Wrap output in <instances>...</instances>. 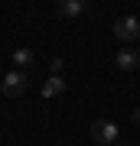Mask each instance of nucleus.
I'll return each mask as SVG.
<instances>
[{"mask_svg": "<svg viewBox=\"0 0 140 146\" xmlns=\"http://www.w3.org/2000/svg\"><path fill=\"white\" fill-rule=\"evenodd\" d=\"M33 62H36V55H33V49H13V65L20 68V72H26Z\"/></svg>", "mask_w": 140, "mask_h": 146, "instance_id": "0eeeda50", "label": "nucleus"}, {"mask_svg": "<svg viewBox=\"0 0 140 146\" xmlns=\"http://www.w3.org/2000/svg\"><path fill=\"white\" fill-rule=\"evenodd\" d=\"M114 36H117L121 42L140 39V20H137V16H121V20L114 23Z\"/></svg>", "mask_w": 140, "mask_h": 146, "instance_id": "f03ea898", "label": "nucleus"}, {"mask_svg": "<svg viewBox=\"0 0 140 146\" xmlns=\"http://www.w3.org/2000/svg\"><path fill=\"white\" fill-rule=\"evenodd\" d=\"M91 140L98 143V146L117 143V127L111 123V120H94V123H91Z\"/></svg>", "mask_w": 140, "mask_h": 146, "instance_id": "f257e3e1", "label": "nucleus"}, {"mask_svg": "<svg viewBox=\"0 0 140 146\" xmlns=\"http://www.w3.org/2000/svg\"><path fill=\"white\" fill-rule=\"evenodd\" d=\"M134 123H140V107H137V110H134Z\"/></svg>", "mask_w": 140, "mask_h": 146, "instance_id": "6e6552de", "label": "nucleus"}, {"mask_svg": "<svg viewBox=\"0 0 140 146\" xmlns=\"http://www.w3.org/2000/svg\"><path fill=\"white\" fill-rule=\"evenodd\" d=\"M114 62L121 72H134V68L140 65V49H121V52L114 55Z\"/></svg>", "mask_w": 140, "mask_h": 146, "instance_id": "20e7f679", "label": "nucleus"}, {"mask_svg": "<svg viewBox=\"0 0 140 146\" xmlns=\"http://www.w3.org/2000/svg\"><path fill=\"white\" fill-rule=\"evenodd\" d=\"M65 91V78L62 75H52V78L42 84V98H56V94H62Z\"/></svg>", "mask_w": 140, "mask_h": 146, "instance_id": "423d86ee", "label": "nucleus"}, {"mask_svg": "<svg viewBox=\"0 0 140 146\" xmlns=\"http://www.w3.org/2000/svg\"><path fill=\"white\" fill-rule=\"evenodd\" d=\"M85 3H88V0H59V13L68 16V20H75V16L85 13Z\"/></svg>", "mask_w": 140, "mask_h": 146, "instance_id": "39448f33", "label": "nucleus"}, {"mask_svg": "<svg viewBox=\"0 0 140 146\" xmlns=\"http://www.w3.org/2000/svg\"><path fill=\"white\" fill-rule=\"evenodd\" d=\"M26 84H29V78H26V72H20V68H13L10 75L3 78V94L7 98H20V94L26 91Z\"/></svg>", "mask_w": 140, "mask_h": 146, "instance_id": "7ed1b4c3", "label": "nucleus"}]
</instances>
